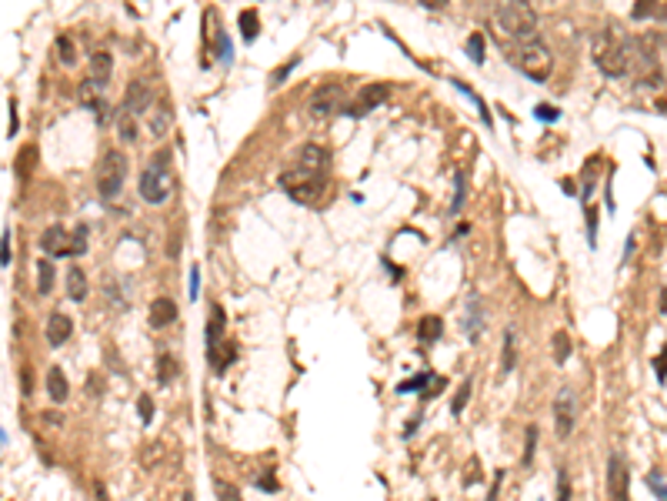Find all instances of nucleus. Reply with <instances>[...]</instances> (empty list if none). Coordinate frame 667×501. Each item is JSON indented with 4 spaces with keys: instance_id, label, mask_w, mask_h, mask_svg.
I'll list each match as a JSON object with an SVG mask.
<instances>
[{
    "instance_id": "obj_1",
    "label": "nucleus",
    "mask_w": 667,
    "mask_h": 501,
    "mask_svg": "<svg viewBox=\"0 0 667 501\" xmlns=\"http://www.w3.org/2000/svg\"><path fill=\"white\" fill-rule=\"evenodd\" d=\"M594 64L604 78H624L630 70V44L624 40L617 24H611L604 34L594 37Z\"/></svg>"
},
{
    "instance_id": "obj_2",
    "label": "nucleus",
    "mask_w": 667,
    "mask_h": 501,
    "mask_svg": "<svg viewBox=\"0 0 667 501\" xmlns=\"http://www.w3.org/2000/svg\"><path fill=\"white\" fill-rule=\"evenodd\" d=\"M174 191V174H170V151H157V154L144 164L140 171V197L147 204H164Z\"/></svg>"
},
{
    "instance_id": "obj_3",
    "label": "nucleus",
    "mask_w": 667,
    "mask_h": 501,
    "mask_svg": "<svg viewBox=\"0 0 667 501\" xmlns=\"http://www.w3.org/2000/svg\"><path fill=\"white\" fill-rule=\"evenodd\" d=\"M280 187H284L287 197H294L297 204H317V201L324 197V191H328V174L297 164L280 174Z\"/></svg>"
},
{
    "instance_id": "obj_4",
    "label": "nucleus",
    "mask_w": 667,
    "mask_h": 501,
    "mask_svg": "<svg viewBox=\"0 0 667 501\" xmlns=\"http://www.w3.org/2000/svg\"><path fill=\"white\" fill-rule=\"evenodd\" d=\"M517 70L530 80H547L554 70V57L547 51V44L541 37H524L520 40V51H517Z\"/></svg>"
},
{
    "instance_id": "obj_5",
    "label": "nucleus",
    "mask_w": 667,
    "mask_h": 501,
    "mask_svg": "<svg viewBox=\"0 0 667 501\" xmlns=\"http://www.w3.org/2000/svg\"><path fill=\"white\" fill-rule=\"evenodd\" d=\"M127 180V154L120 151H104L97 161V194L104 201H117Z\"/></svg>"
},
{
    "instance_id": "obj_6",
    "label": "nucleus",
    "mask_w": 667,
    "mask_h": 501,
    "mask_svg": "<svg viewBox=\"0 0 667 501\" xmlns=\"http://www.w3.org/2000/svg\"><path fill=\"white\" fill-rule=\"evenodd\" d=\"M497 24L507 37H534V27H537V13L530 11L528 0H507L501 11H497Z\"/></svg>"
},
{
    "instance_id": "obj_7",
    "label": "nucleus",
    "mask_w": 667,
    "mask_h": 501,
    "mask_svg": "<svg viewBox=\"0 0 667 501\" xmlns=\"http://www.w3.org/2000/svg\"><path fill=\"white\" fill-rule=\"evenodd\" d=\"M574 418H578V398H574V388L564 385L554 398V428H557V438H561V441L571 438V431H574Z\"/></svg>"
},
{
    "instance_id": "obj_8",
    "label": "nucleus",
    "mask_w": 667,
    "mask_h": 501,
    "mask_svg": "<svg viewBox=\"0 0 667 501\" xmlns=\"http://www.w3.org/2000/svg\"><path fill=\"white\" fill-rule=\"evenodd\" d=\"M390 97V87L387 84H370V87H364L357 97H354L351 104H344V117H367L374 107H380V104Z\"/></svg>"
},
{
    "instance_id": "obj_9",
    "label": "nucleus",
    "mask_w": 667,
    "mask_h": 501,
    "mask_svg": "<svg viewBox=\"0 0 667 501\" xmlns=\"http://www.w3.org/2000/svg\"><path fill=\"white\" fill-rule=\"evenodd\" d=\"M630 475H628V464L621 454H611L607 462V495L611 501H630Z\"/></svg>"
},
{
    "instance_id": "obj_10",
    "label": "nucleus",
    "mask_w": 667,
    "mask_h": 501,
    "mask_svg": "<svg viewBox=\"0 0 667 501\" xmlns=\"http://www.w3.org/2000/svg\"><path fill=\"white\" fill-rule=\"evenodd\" d=\"M307 111H311V117L314 120H328V117H334L340 111L344 114V101H340V87H320L307 101Z\"/></svg>"
},
{
    "instance_id": "obj_11",
    "label": "nucleus",
    "mask_w": 667,
    "mask_h": 501,
    "mask_svg": "<svg viewBox=\"0 0 667 501\" xmlns=\"http://www.w3.org/2000/svg\"><path fill=\"white\" fill-rule=\"evenodd\" d=\"M40 251H47L51 257H63L70 254V234L61 224H51L47 231L40 234Z\"/></svg>"
},
{
    "instance_id": "obj_12",
    "label": "nucleus",
    "mask_w": 667,
    "mask_h": 501,
    "mask_svg": "<svg viewBox=\"0 0 667 501\" xmlns=\"http://www.w3.org/2000/svg\"><path fill=\"white\" fill-rule=\"evenodd\" d=\"M70 334H74V321H70L63 311H54L51 318H47V345H54V347L67 345Z\"/></svg>"
},
{
    "instance_id": "obj_13",
    "label": "nucleus",
    "mask_w": 667,
    "mask_h": 501,
    "mask_svg": "<svg viewBox=\"0 0 667 501\" xmlns=\"http://www.w3.org/2000/svg\"><path fill=\"white\" fill-rule=\"evenodd\" d=\"M224 331H227V318H224V308L220 304H214L211 308V321H207V358L214 361L217 358V351H220V338H224Z\"/></svg>"
},
{
    "instance_id": "obj_14",
    "label": "nucleus",
    "mask_w": 667,
    "mask_h": 501,
    "mask_svg": "<svg viewBox=\"0 0 667 501\" xmlns=\"http://www.w3.org/2000/svg\"><path fill=\"white\" fill-rule=\"evenodd\" d=\"M124 107H127V111H134V114H147V107H151V87H147L140 78L130 80L127 97H124Z\"/></svg>"
},
{
    "instance_id": "obj_15",
    "label": "nucleus",
    "mask_w": 667,
    "mask_h": 501,
    "mask_svg": "<svg viewBox=\"0 0 667 501\" xmlns=\"http://www.w3.org/2000/svg\"><path fill=\"white\" fill-rule=\"evenodd\" d=\"M147 321H151V328H167V324H174L177 321V301H170V297H157V301L151 304Z\"/></svg>"
},
{
    "instance_id": "obj_16",
    "label": "nucleus",
    "mask_w": 667,
    "mask_h": 501,
    "mask_svg": "<svg viewBox=\"0 0 667 501\" xmlns=\"http://www.w3.org/2000/svg\"><path fill=\"white\" fill-rule=\"evenodd\" d=\"M47 395H51L54 404H63V401H67V395H70L67 374H63V368H57V364L47 371Z\"/></svg>"
},
{
    "instance_id": "obj_17",
    "label": "nucleus",
    "mask_w": 667,
    "mask_h": 501,
    "mask_svg": "<svg viewBox=\"0 0 667 501\" xmlns=\"http://www.w3.org/2000/svg\"><path fill=\"white\" fill-rule=\"evenodd\" d=\"M328 151L317 147V144H304L301 154H297V164L301 167H311V171H328Z\"/></svg>"
},
{
    "instance_id": "obj_18",
    "label": "nucleus",
    "mask_w": 667,
    "mask_h": 501,
    "mask_svg": "<svg viewBox=\"0 0 667 501\" xmlns=\"http://www.w3.org/2000/svg\"><path fill=\"white\" fill-rule=\"evenodd\" d=\"M444 334V321L437 318V314H424L420 321H417V338L424 341V345H434V341H441Z\"/></svg>"
},
{
    "instance_id": "obj_19",
    "label": "nucleus",
    "mask_w": 667,
    "mask_h": 501,
    "mask_svg": "<svg viewBox=\"0 0 667 501\" xmlns=\"http://www.w3.org/2000/svg\"><path fill=\"white\" fill-rule=\"evenodd\" d=\"M480 301L478 297H467V308H464V334L470 341H480Z\"/></svg>"
},
{
    "instance_id": "obj_20",
    "label": "nucleus",
    "mask_w": 667,
    "mask_h": 501,
    "mask_svg": "<svg viewBox=\"0 0 667 501\" xmlns=\"http://www.w3.org/2000/svg\"><path fill=\"white\" fill-rule=\"evenodd\" d=\"M113 74V57L107 51H97L94 57H90V80H97V84H107Z\"/></svg>"
},
{
    "instance_id": "obj_21",
    "label": "nucleus",
    "mask_w": 667,
    "mask_h": 501,
    "mask_svg": "<svg viewBox=\"0 0 667 501\" xmlns=\"http://www.w3.org/2000/svg\"><path fill=\"white\" fill-rule=\"evenodd\" d=\"M217 37H220V30H217V11L207 7V11H204V57H207V61H211V54H214V47H217Z\"/></svg>"
},
{
    "instance_id": "obj_22",
    "label": "nucleus",
    "mask_w": 667,
    "mask_h": 501,
    "mask_svg": "<svg viewBox=\"0 0 667 501\" xmlns=\"http://www.w3.org/2000/svg\"><path fill=\"white\" fill-rule=\"evenodd\" d=\"M517 364V328H504V358H501V371L511 374Z\"/></svg>"
},
{
    "instance_id": "obj_23",
    "label": "nucleus",
    "mask_w": 667,
    "mask_h": 501,
    "mask_svg": "<svg viewBox=\"0 0 667 501\" xmlns=\"http://www.w3.org/2000/svg\"><path fill=\"white\" fill-rule=\"evenodd\" d=\"M67 297H70L74 304H80V301L87 297V274H84L80 268L67 271Z\"/></svg>"
},
{
    "instance_id": "obj_24",
    "label": "nucleus",
    "mask_w": 667,
    "mask_h": 501,
    "mask_svg": "<svg viewBox=\"0 0 667 501\" xmlns=\"http://www.w3.org/2000/svg\"><path fill=\"white\" fill-rule=\"evenodd\" d=\"M117 134H120L127 144L137 141V114H134V111L120 107V114H117Z\"/></svg>"
},
{
    "instance_id": "obj_25",
    "label": "nucleus",
    "mask_w": 667,
    "mask_h": 501,
    "mask_svg": "<svg viewBox=\"0 0 667 501\" xmlns=\"http://www.w3.org/2000/svg\"><path fill=\"white\" fill-rule=\"evenodd\" d=\"M170 117H174L170 104L161 101V104H157V111L151 114V134H154V137H164V130L170 128Z\"/></svg>"
},
{
    "instance_id": "obj_26",
    "label": "nucleus",
    "mask_w": 667,
    "mask_h": 501,
    "mask_svg": "<svg viewBox=\"0 0 667 501\" xmlns=\"http://www.w3.org/2000/svg\"><path fill=\"white\" fill-rule=\"evenodd\" d=\"M54 278H57V274H54V261H51V257H47V261H37V295H44V297L51 295V291H54Z\"/></svg>"
},
{
    "instance_id": "obj_27",
    "label": "nucleus",
    "mask_w": 667,
    "mask_h": 501,
    "mask_svg": "<svg viewBox=\"0 0 667 501\" xmlns=\"http://www.w3.org/2000/svg\"><path fill=\"white\" fill-rule=\"evenodd\" d=\"M237 27H240V37H244V40H257V34H261V20H257V11H240Z\"/></svg>"
},
{
    "instance_id": "obj_28",
    "label": "nucleus",
    "mask_w": 667,
    "mask_h": 501,
    "mask_svg": "<svg viewBox=\"0 0 667 501\" xmlns=\"http://www.w3.org/2000/svg\"><path fill=\"white\" fill-rule=\"evenodd\" d=\"M174 378H177L174 354H161V358H157V381H161L164 388H170V385H174Z\"/></svg>"
},
{
    "instance_id": "obj_29",
    "label": "nucleus",
    "mask_w": 667,
    "mask_h": 501,
    "mask_svg": "<svg viewBox=\"0 0 667 501\" xmlns=\"http://www.w3.org/2000/svg\"><path fill=\"white\" fill-rule=\"evenodd\" d=\"M430 381H434V374L420 371V374H414V378L401 381V385H397V391H401V395H411V391H414V395H424V385H430Z\"/></svg>"
},
{
    "instance_id": "obj_30",
    "label": "nucleus",
    "mask_w": 667,
    "mask_h": 501,
    "mask_svg": "<svg viewBox=\"0 0 667 501\" xmlns=\"http://www.w3.org/2000/svg\"><path fill=\"white\" fill-rule=\"evenodd\" d=\"M464 197H467V178H464V171H457V178H454V201H451V214H457V211L464 207Z\"/></svg>"
},
{
    "instance_id": "obj_31",
    "label": "nucleus",
    "mask_w": 667,
    "mask_h": 501,
    "mask_svg": "<svg viewBox=\"0 0 667 501\" xmlns=\"http://www.w3.org/2000/svg\"><path fill=\"white\" fill-rule=\"evenodd\" d=\"M70 254L80 257L87 254V224H77L74 234H70Z\"/></svg>"
},
{
    "instance_id": "obj_32",
    "label": "nucleus",
    "mask_w": 667,
    "mask_h": 501,
    "mask_svg": "<svg viewBox=\"0 0 667 501\" xmlns=\"http://www.w3.org/2000/svg\"><path fill=\"white\" fill-rule=\"evenodd\" d=\"M554 361L557 364H564L567 358H571V338H567V331H554Z\"/></svg>"
},
{
    "instance_id": "obj_33",
    "label": "nucleus",
    "mask_w": 667,
    "mask_h": 501,
    "mask_svg": "<svg viewBox=\"0 0 667 501\" xmlns=\"http://www.w3.org/2000/svg\"><path fill=\"white\" fill-rule=\"evenodd\" d=\"M57 54H61L63 67H74V61H77V51H74V40L67 37V34H61V37H57Z\"/></svg>"
},
{
    "instance_id": "obj_34",
    "label": "nucleus",
    "mask_w": 667,
    "mask_h": 501,
    "mask_svg": "<svg viewBox=\"0 0 667 501\" xmlns=\"http://www.w3.org/2000/svg\"><path fill=\"white\" fill-rule=\"evenodd\" d=\"M644 481H647V488H651V495H654L657 501H667V485H664V478L657 475V471H647V475H644Z\"/></svg>"
},
{
    "instance_id": "obj_35",
    "label": "nucleus",
    "mask_w": 667,
    "mask_h": 501,
    "mask_svg": "<svg viewBox=\"0 0 667 501\" xmlns=\"http://www.w3.org/2000/svg\"><path fill=\"white\" fill-rule=\"evenodd\" d=\"M467 54L474 64H484V34H470L467 37Z\"/></svg>"
},
{
    "instance_id": "obj_36",
    "label": "nucleus",
    "mask_w": 667,
    "mask_h": 501,
    "mask_svg": "<svg viewBox=\"0 0 667 501\" xmlns=\"http://www.w3.org/2000/svg\"><path fill=\"white\" fill-rule=\"evenodd\" d=\"M214 54H217V61H220V64H230V61H234V47H230V40H227L224 30H220V37H217Z\"/></svg>"
},
{
    "instance_id": "obj_37",
    "label": "nucleus",
    "mask_w": 667,
    "mask_h": 501,
    "mask_svg": "<svg viewBox=\"0 0 667 501\" xmlns=\"http://www.w3.org/2000/svg\"><path fill=\"white\" fill-rule=\"evenodd\" d=\"M467 398H470V378H467L464 385L457 388V395H454V404H451V414H464Z\"/></svg>"
},
{
    "instance_id": "obj_38",
    "label": "nucleus",
    "mask_w": 667,
    "mask_h": 501,
    "mask_svg": "<svg viewBox=\"0 0 667 501\" xmlns=\"http://www.w3.org/2000/svg\"><path fill=\"white\" fill-rule=\"evenodd\" d=\"M557 501H571V475H567V468H557Z\"/></svg>"
},
{
    "instance_id": "obj_39",
    "label": "nucleus",
    "mask_w": 667,
    "mask_h": 501,
    "mask_svg": "<svg viewBox=\"0 0 667 501\" xmlns=\"http://www.w3.org/2000/svg\"><path fill=\"white\" fill-rule=\"evenodd\" d=\"M137 414H140V421H144V424L154 421V401L147 398V395H140V398H137Z\"/></svg>"
},
{
    "instance_id": "obj_40",
    "label": "nucleus",
    "mask_w": 667,
    "mask_h": 501,
    "mask_svg": "<svg viewBox=\"0 0 667 501\" xmlns=\"http://www.w3.org/2000/svg\"><path fill=\"white\" fill-rule=\"evenodd\" d=\"M0 264L11 268V228H4V234H0Z\"/></svg>"
},
{
    "instance_id": "obj_41",
    "label": "nucleus",
    "mask_w": 667,
    "mask_h": 501,
    "mask_svg": "<svg viewBox=\"0 0 667 501\" xmlns=\"http://www.w3.org/2000/svg\"><path fill=\"white\" fill-rule=\"evenodd\" d=\"M534 448H537V424H530V428H528V448H524V464H530V458H534Z\"/></svg>"
},
{
    "instance_id": "obj_42",
    "label": "nucleus",
    "mask_w": 667,
    "mask_h": 501,
    "mask_svg": "<svg viewBox=\"0 0 667 501\" xmlns=\"http://www.w3.org/2000/svg\"><path fill=\"white\" fill-rule=\"evenodd\" d=\"M584 211H587V241H597V211H594L591 204H584Z\"/></svg>"
},
{
    "instance_id": "obj_43",
    "label": "nucleus",
    "mask_w": 667,
    "mask_h": 501,
    "mask_svg": "<svg viewBox=\"0 0 667 501\" xmlns=\"http://www.w3.org/2000/svg\"><path fill=\"white\" fill-rule=\"evenodd\" d=\"M217 501H244L234 485H217Z\"/></svg>"
},
{
    "instance_id": "obj_44",
    "label": "nucleus",
    "mask_w": 667,
    "mask_h": 501,
    "mask_svg": "<svg viewBox=\"0 0 667 501\" xmlns=\"http://www.w3.org/2000/svg\"><path fill=\"white\" fill-rule=\"evenodd\" d=\"M534 114L541 117V120H547V124H554L557 117H561V111H557V107H547V104H537V111H534Z\"/></svg>"
},
{
    "instance_id": "obj_45",
    "label": "nucleus",
    "mask_w": 667,
    "mask_h": 501,
    "mask_svg": "<svg viewBox=\"0 0 667 501\" xmlns=\"http://www.w3.org/2000/svg\"><path fill=\"white\" fill-rule=\"evenodd\" d=\"M257 488H264L267 495H274V491H278V481H274V475H270V468H267L264 475L257 478Z\"/></svg>"
},
{
    "instance_id": "obj_46",
    "label": "nucleus",
    "mask_w": 667,
    "mask_h": 501,
    "mask_svg": "<svg viewBox=\"0 0 667 501\" xmlns=\"http://www.w3.org/2000/svg\"><path fill=\"white\" fill-rule=\"evenodd\" d=\"M654 4H657V0H634V17H637V20H644V17L651 13V7H654Z\"/></svg>"
},
{
    "instance_id": "obj_47",
    "label": "nucleus",
    "mask_w": 667,
    "mask_h": 501,
    "mask_svg": "<svg viewBox=\"0 0 667 501\" xmlns=\"http://www.w3.org/2000/svg\"><path fill=\"white\" fill-rule=\"evenodd\" d=\"M87 395H97V398L104 395V378L101 374H90L87 378Z\"/></svg>"
},
{
    "instance_id": "obj_48",
    "label": "nucleus",
    "mask_w": 667,
    "mask_h": 501,
    "mask_svg": "<svg viewBox=\"0 0 667 501\" xmlns=\"http://www.w3.org/2000/svg\"><path fill=\"white\" fill-rule=\"evenodd\" d=\"M197 281H201V268H190V301H197Z\"/></svg>"
},
{
    "instance_id": "obj_49",
    "label": "nucleus",
    "mask_w": 667,
    "mask_h": 501,
    "mask_svg": "<svg viewBox=\"0 0 667 501\" xmlns=\"http://www.w3.org/2000/svg\"><path fill=\"white\" fill-rule=\"evenodd\" d=\"M17 128H20V124H17V104L11 101V128H7V137H13V134H17Z\"/></svg>"
},
{
    "instance_id": "obj_50",
    "label": "nucleus",
    "mask_w": 667,
    "mask_h": 501,
    "mask_svg": "<svg viewBox=\"0 0 667 501\" xmlns=\"http://www.w3.org/2000/svg\"><path fill=\"white\" fill-rule=\"evenodd\" d=\"M501 471H497V478H494V488L491 491H487V501H497V488H501Z\"/></svg>"
},
{
    "instance_id": "obj_51",
    "label": "nucleus",
    "mask_w": 667,
    "mask_h": 501,
    "mask_svg": "<svg viewBox=\"0 0 667 501\" xmlns=\"http://www.w3.org/2000/svg\"><path fill=\"white\" fill-rule=\"evenodd\" d=\"M478 478H480V468H478V462H470V475H464V481H470V485H474Z\"/></svg>"
},
{
    "instance_id": "obj_52",
    "label": "nucleus",
    "mask_w": 667,
    "mask_h": 501,
    "mask_svg": "<svg viewBox=\"0 0 667 501\" xmlns=\"http://www.w3.org/2000/svg\"><path fill=\"white\" fill-rule=\"evenodd\" d=\"M420 4H424L428 11H441V7H444V4H447V0H420Z\"/></svg>"
},
{
    "instance_id": "obj_53",
    "label": "nucleus",
    "mask_w": 667,
    "mask_h": 501,
    "mask_svg": "<svg viewBox=\"0 0 667 501\" xmlns=\"http://www.w3.org/2000/svg\"><path fill=\"white\" fill-rule=\"evenodd\" d=\"M30 388H34L30 385V371H24V395H30Z\"/></svg>"
},
{
    "instance_id": "obj_54",
    "label": "nucleus",
    "mask_w": 667,
    "mask_h": 501,
    "mask_svg": "<svg viewBox=\"0 0 667 501\" xmlns=\"http://www.w3.org/2000/svg\"><path fill=\"white\" fill-rule=\"evenodd\" d=\"M94 491H97V498L107 501V491H104V485H94Z\"/></svg>"
},
{
    "instance_id": "obj_55",
    "label": "nucleus",
    "mask_w": 667,
    "mask_h": 501,
    "mask_svg": "<svg viewBox=\"0 0 667 501\" xmlns=\"http://www.w3.org/2000/svg\"><path fill=\"white\" fill-rule=\"evenodd\" d=\"M661 311L667 314V287H664V295H661Z\"/></svg>"
},
{
    "instance_id": "obj_56",
    "label": "nucleus",
    "mask_w": 667,
    "mask_h": 501,
    "mask_svg": "<svg viewBox=\"0 0 667 501\" xmlns=\"http://www.w3.org/2000/svg\"><path fill=\"white\" fill-rule=\"evenodd\" d=\"M180 501H194V491H184V495H180Z\"/></svg>"
},
{
    "instance_id": "obj_57",
    "label": "nucleus",
    "mask_w": 667,
    "mask_h": 501,
    "mask_svg": "<svg viewBox=\"0 0 667 501\" xmlns=\"http://www.w3.org/2000/svg\"><path fill=\"white\" fill-rule=\"evenodd\" d=\"M664 57H667V44H664Z\"/></svg>"
},
{
    "instance_id": "obj_58",
    "label": "nucleus",
    "mask_w": 667,
    "mask_h": 501,
    "mask_svg": "<svg viewBox=\"0 0 667 501\" xmlns=\"http://www.w3.org/2000/svg\"><path fill=\"white\" fill-rule=\"evenodd\" d=\"M430 501H434V498H430Z\"/></svg>"
}]
</instances>
